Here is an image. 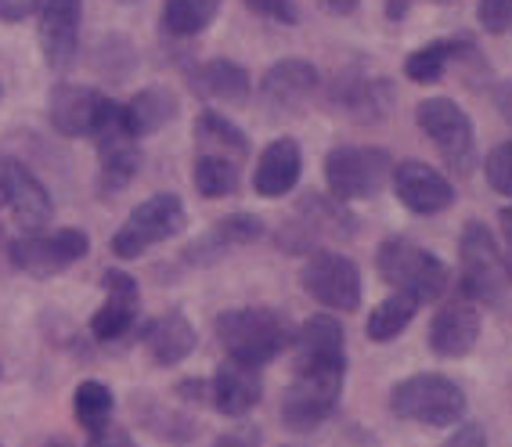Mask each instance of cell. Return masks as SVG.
I'll return each instance as SVG.
<instances>
[{"instance_id": "obj_1", "label": "cell", "mask_w": 512, "mask_h": 447, "mask_svg": "<svg viewBox=\"0 0 512 447\" xmlns=\"http://www.w3.org/2000/svg\"><path fill=\"white\" fill-rule=\"evenodd\" d=\"M347 383V357H296L293 379L282 393V426L314 433L336 415Z\"/></svg>"}, {"instance_id": "obj_2", "label": "cell", "mask_w": 512, "mask_h": 447, "mask_svg": "<svg viewBox=\"0 0 512 447\" xmlns=\"http://www.w3.org/2000/svg\"><path fill=\"white\" fill-rule=\"evenodd\" d=\"M213 329H217V343L224 357L249 368L271 365L275 357H282L293 347L296 339L285 314H278L275 307H235V311L217 314Z\"/></svg>"}, {"instance_id": "obj_3", "label": "cell", "mask_w": 512, "mask_h": 447, "mask_svg": "<svg viewBox=\"0 0 512 447\" xmlns=\"http://www.w3.org/2000/svg\"><path fill=\"white\" fill-rule=\"evenodd\" d=\"M509 264L494 242L491 228L480 220H469L458 238V289L469 303L498 307L509 292Z\"/></svg>"}, {"instance_id": "obj_4", "label": "cell", "mask_w": 512, "mask_h": 447, "mask_svg": "<svg viewBox=\"0 0 512 447\" xmlns=\"http://www.w3.org/2000/svg\"><path fill=\"white\" fill-rule=\"evenodd\" d=\"M375 267H379V278L390 289L412 296L419 307L440 300L451 282V271L444 267V260L415 246L412 238H386L375 253Z\"/></svg>"}, {"instance_id": "obj_5", "label": "cell", "mask_w": 512, "mask_h": 447, "mask_svg": "<svg viewBox=\"0 0 512 447\" xmlns=\"http://www.w3.org/2000/svg\"><path fill=\"white\" fill-rule=\"evenodd\" d=\"M466 393L455 379L437 372L408 375L390 390V411L419 426H458L466 419Z\"/></svg>"}, {"instance_id": "obj_6", "label": "cell", "mask_w": 512, "mask_h": 447, "mask_svg": "<svg viewBox=\"0 0 512 447\" xmlns=\"http://www.w3.org/2000/svg\"><path fill=\"white\" fill-rule=\"evenodd\" d=\"M357 231V217L336 195H303L293 206V217L278 231V246L285 253H318V242H347Z\"/></svg>"}, {"instance_id": "obj_7", "label": "cell", "mask_w": 512, "mask_h": 447, "mask_svg": "<svg viewBox=\"0 0 512 447\" xmlns=\"http://www.w3.org/2000/svg\"><path fill=\"white\" fill-rule=\"evenodd\" d=\"M188 228V210H184L181 195L174 192H156L141 206L130 210L123 220V228L112 235V256L116 260H138L159 242H170Z\"/></svg>"}, {"instance_id": "obj_8", "label": "cell", "mask_w": 512, "mask_h": 447, "mask_svg": "<svg viewBox=\"0 0 512 447\" xmlns=\"http://www.w3.org/2000/svg\"><path fill=\"white\" fill-rule=\"evenodd\" d=\"M394 159L375 145H339L325 156V184L339 202L372 199L394 177Z\"/></svg>"}, {"instance_id": "obj_9", "label": "cell", "mask_w": 512, "mask_h": 447, "mask_svg": "<svg viewBox=\"0 0 512 447\" xmlns=\"http://www.w3.org/2000/svg\"><path fill=\"white\" fill-rule=\"evenodd\" d=\"M91 253V235L83 228H58V231H37V235H19L8 242V260L15 271L26 278H55L69 271Z\"/></svg>"}, {"instance_id": "obj_10", "label": "cell", "mask_w": 512, "mask_h": 447, "mask_svg": "<svg viewBox=\"0 0 512 447\" xmlns=\"http://www.w3.org/2000/svg\"><path fill=\"white\" fill-rule=\"evenodd\" d=\"M415 123L433 145H437L440 159L455 170L458 177L473 174L476 166V134L473 119L462 105L451 98H426L415 105Z\"/></svg>"}, {"instance_id": "obj_11", "label": "cell", "mask_w": 512, "mask_h": 447, "mask_svg": "<svg viewBox=\"0 0 512 447\" xmlns=\"http://www.w3.org/2000/svg\"><path fill=\"white\" fill-rule=\"evenodd\" d=\"M0 213H11L22 235L47 231L55 220L51 192L22 159L0 156Z\"/></svg>"}, {"instance_id": "obj_12", "label": "cell", "mask_w": 512, "mask_h": 447, "mask_svg": "<svg viewBox=\"0 0 512 447\" xmlns=\"http://www.w3.org/2000/svg\"><path fill=\"white\" fill-rule=\"evenodd\" d=\"M119 112V101H112L109 94L83 87V83H58L51 98H47V116L51 127L62 137H94L109 127L112 116Z\"/></svg>"}, {"instance_id": "obj_13", "label": "cell", "mask_w": 512, "mask_h": 447, "mask_svg": "<svg viewBox=\"0 0 512 447\" xmlns=\"http://www.w3.org/2000/svg\"><path fill=\"white\" fill-rule=\"evenodd\" d=\"M300 285L314 303L329 307V311L350 314L361 307V271L350 256L332 253V249H318L307 256Z\"/></svg>"}, {"instance_id": "obj_14", "label": "cell", "mask_w": 512, "mask_h": 447, "mask_svg": "<svg viewBox=\"0 0 512 447\" xmlns=\"http://www.w3.org/2000/svg\"><path fill=\"white\" fill-rule=\"evenodd\" d=\"M98 145V192L101 195H119L127 192L130 181L141 174V145L138 137L127 127V109L119 105L112 123L94 137Z\"/></svg>"}, {"instance_id": "obj_15", "label": "cell", "mask_w": 512, "mask_h": 447, "mask_svg": "<svg viewBox=\"0 0 512 447\" xmlns=\"http://www.w3.org/2000/svg\"><path fill=\"white\" fill-rule=\"evenodd\" d=\"M101 289H105V303L91 318V336L98 343H119L127 339L138 325V311H141V285L134 274L109 267L101 274Z\"/></svg>"}, {"instance_id": "obj_16", "label": "cell", "mask_w": 512, "mask_h": 447, "mask_svg": "<svg viewBox=\"0 0 512 447\" xmlns=\"http://www.w3.org/2000/svg\"><path fill=\"white\" fill-rule=\"evenodd\" d=\"M390 184H394V195L404 210L419 213V217H433V213L455 206V184L422 159H401L394 166Z\"/></svg>"}, {"instance_id": "obj_17", "label": "cell", "mask_w": 512, "mask_h": 447, "mask_svg": "<svg viewBox=\"0 0 512 447\" xmlns=\"http://www.w3.org/2000/svg\"><path fill=\"white\" fill-rule=\"evenodd\" d=\"M83 0H44L40 4V51L47 69L69 73L80 55Z\"/></svg>"}, {"instance_id": "obj_18", "label": "cell", "mask_w": 512, "mask_h": 447, "mask_svg": "<svg viewBox=\"0 0 512 447\" xmlns=\"http://www.w3.org/2000/svg\"><path fill=\"white\" fill-rule=\"evenodd\" d=\"M318 91V69L307 58H282L260 80V101L271 116H296Z\"/></svg>"}, {"instance_id": "obj_19", "label": "cell", "mask_w": 512, "mask_h": 447, "mask_svg": "<svg viewBox=\"0 0 512 447\" xmlns=\"http://www.w3.org/2000/svg\"><path fill=\"white\" fill-rule=\"evenodd\" d=\"M394 105V91L383 76H365V73H343L332 80L329 91V109L343 112L354 123H375L383 119Z\"/></svg>"}, {"instance_id": "obj_20", "label": "cell", "mask_w": 512, "mask_h": 447, "mask_svg": "<svg viewBox=\"0 0 512 447\" xmlns=\"http://www.w3.org/2000/svg\"><path fill=\"white\" fill-rule=\"evenodd\" d=\"M264 401V379L260 368L238 365L231 357H224L210 379V404L228 415V419H246L256 404Z\"/></svg>"}, {"instance_id": "obj_21", "label": "cell", "mask_w": 512, "mask_h": 447, "mask_svg": "<svg viewBox=\"0 0 512 447\" xmlns=\"http://www.w3.org/2000/svg\"><path fill=\"white\" fill-rule=\"evenodd\" d=\"M264 235H267L264 217H256V213H228V217L213 220V228L206 235L195 238L192 246H188V253H184V260L195 267L217 264L224 253H231L238 246H253Z\"/></svg>"}, {"instance_id": "obj_22", "label": "cell", "mask_w": 512, "mask_h": 447, "mask_svg": "<svg viewBox=\"0 0 512 447\" xmlns=\"http://www.w3.org/2000/svg\"><path fill=\"white\" fill-rule=\"evenodd\" d=\"M430 350L437 357H448V361H458V357H469L480 339V314H476L473 303L462 296V300L440 307L430 321Z\"/></svg>"}, {"instance_id": "obj_23", "label": "cell", "mask_w": 512, "mask_h": 447, "mask_svg": "<svg viewBox=\"0 0 512 447\" xmlns=\"http://www.w3.org/2000/svg\"><path fill=\"white\" fill-rule=\"evenodd\" d=\"M303 174V152L293 137H275L271 145L260 152L253 170V192L260 199H282L300 184Z\"/></svg>"}, {"instance_id": "obj_24", "label": "cell", "mask_w": 512, "mask_h": 447, "mask_svg": "<svg viewBox=\"0 0 512 447\" xmlns=\"http://www.w3.org/2000/svg\"><path fill=\"white\" fill-rule=\"evenodd\" d=\"M141 343H145L148 357H152L159 368H174L192 357L199 336H195V325L184 318L181 311H166L148 321L145 332H141Z\"/></svg>"}, {"instance_id": "obj_25", "label": "cell", "mask_w": 512, "mask_h": 447, "mask_svg": "<svg viewBox=\"0 0 512 447\" xmlns=\"http://www.w3.org/2000/svg\"><path fill=\"white\" fill-rule=\"evenodd\" d=\"M188 83L202 101H220V105H246L249 91H253L249 73L231 58H210V62L195 65Z\"/></svg>"}, {"instance_id": "obj_26", "label": "cell", "mask_w": 512, "mask_h": 447, "mask_svg": "<svg viewBox=\"0 0 512 447\" xmlns=\"http://www.w3.org/2000/svg\"><path fill=\"white\" fill-rule=\"evenodd\" d=\"M123 109H127L130 134L141 141V137L159 134L166 123H174L177 112H181V101H177L174 91H166V87H145V91L134 94Z\"/></svg>"}, {"instance_id": "obj_27", "label": "cell", "mask_w": 512, "mask_h": 447, "mask_svg": "<svg viewBox=\"0 0 512 447\" xmlns=\"http://www.w3.org/2000/svg\"><path fill=\"white\" fill-rule=\"evenodd\" d=\"M195 148L210 152V156H228L235 163H246L249 159V137L242 134L238 123H231L217 109L199 112V119H195Z\"/></svg>"}, {"instance_id": "obj_28", "label": "cell", "mask_w": 512, "mask_h": 447, "mask_svg": "<svg viewBox=\"0 0 512 447\" xmlns=\"http://www.w3.org/2000/svg\"><path fill=\"white\" fill-rule=\"evenodd\" d=\"M469 51H473L469 40H433V44L419 47V51H412V55L404 58V76L412 83L430 87V83L444 80L448 65L455 62L458 55H469Z\"/></svg>"}, {"instance_id": "obj_29", "label": "cell", "mask_w": 512, "mask_h": 447, "mask_svg": "<svg viewBox=\"0 0 512 447\" xmlns=\"http://www.w3.org/2000/svg\"><path fill=\"white\" fill-rule=\"evenodd\" d=\"M192 181L202 199H228V195H238V188H242V163H235L228 156L195 152Z\"/></svg>"}, {"instance_id": "obj_30", "label": "cell", "mask_w": 512, "mask_h": 447, "mask_svg": "<svg viewBox=\"0 0 512 447\" xmlns=\"http://www.w3.org/2000/svg\"><path fill=\"white\" fill-rule=\"evenodd\" d=\"M224 0H163V33L174 40L199 37L217 19Z\"/></svg>"}, {"instance_id": "obj_31", "label": "cell", "mask_w": 512, "mask_h": 447, "mask_svg": "<svg viewBox=\"0 0 512 447\" xmlns=\"http://www.w3.org/2000/svg\"><path fill=\"white\" fill-rule=\"evenodd\" d=\"M415 311H419V303L412 296H404V292H394V296H386L365 321V332L372 343H394L408 325H412Z\"/></svg>"}, {"instance_id": "obj_32", "label": "cell", "mask_w": 512, "mask_h": 447, "mask_svg": "<svg viewBox=\"0 0 512 447\" xmlns=\"http://www.w3.org/2000/svg\"><path fill=\"white\" fill-rule=\"evenodd\" d=\"M112 411H116V393L98 379H83L73 390V415L87 433H98V429L109 426Z\"/></svg>"}, {"instance_id": "obj_33", "label": "cell", "mask_w": 512, "mask_h": 447, "mask_svg": "<svg viewBox=\"0 0 512 447\" xmlns=\"http://www.w3.org/2000/svg\"><path fill=\"white\" fill-rule=\"evenodd\" d=\"M141 411V419H145V429H152L159 440H170V444H184V440L195 437V422L188 415H177V411L163 408L156 401H141L134 404Z\"/></svg>"}, {"instance_id": "obj_34", "label": "cell", "mask_w": 512, "mask_h": 447, "mask_svg": "<svg viewBox=\"0 0 512 447\" xmlns=\"http://www.w3.org/2000/svg\"><path fill=\"white\" fill-rule=\"evenodd\" d=\"M484 174L494 192L512 199V141H502L498 148H491V156L484 159Z\"/></svg>"}, {"instance_id": "obj_35", "label": "cell", "mask_w": 512, "mask_h": 447, "mask_svg": "<svg viewBox=\"0 0 512 447\" xmlns=\"http://www.w3.org/2000/svg\"><path fill=\"white\" fill-rule=\"evenodd\" d=\"M476 19L487 33L494 37H502L512 29V0H480V8H476Z\"/></svg>"}, {"instance_id": "obj_36", "label": "cell", "mask_w": 512, "mask_h": 447, "mask_svg": "<svg viewBox=\"0 0 512 447\" xmlns=\"http://www.w3.org/2000/svg\"><path fill=\"white\" fill-rule=\"evenodd\" d=\"M253 15L260 19H271V22H282V26H296L300 22V8H296V0H242Z\"/></svg>"}, {"instance_id": "obj_37", "label": "cell", "mask_w": 512, "mask_h": 447, "mask_svg": "<svg viewBox=\"0 0 512 447\" xmlns=\"http://www.w3.org/2000/svg\"><path fill=\"white\" fill-rule=\"evenodd\" d=\"M87 447H138V444L130 440L127 429L116 426V422H109V426L98 429V433H87Z\"/></svg>"}, {"instance_id": "obj_38", "label": "cell", "mask_w": 512, "mask_h": 447, "mask_svg": "<svg viewBox=\"0 0 512 447\" xmlns=\"http://www.w3.org/2000/svg\"><path fill=\"white\" fill-rule=\"evenodd\" d=\"M444 447H487V433L480 422H462V426H455V433L444 440Z\"/></svg>"}, {"instance_id": "obj_39", "label": "cell", "mask_w": 512, "mask_h": 447, "mask_svg": "<svg viewBox=\"0 0 512 447\" xmlns=\"http://www.w3.org/2000/svg\"><path fill=\"white\" fill-rule=\"evenodd\" d=\"M44 0H0V22H26L37 15Z\"/></svg>"}, {"instance_id": "obj_40", "label": "cell", "mask_w": 512, "mask_h": 447, "mask_svg": "<svg viewBox=\"0 0 512 447\" xmlns=\"http://www.w3.org/2000/svg\"><path fill=\"white\" fill-rule=\"evenodd\" d=\"M213 447H260V433H256L253 426H238V429H231V433H220V437L213 440Z\"/></svg>"}, {"instance_id": "obj_41", "label": "cell", "mask_w": 512, "mask_h": 447, "mask_svg": "<svg viewBox=\"0 0 512 447\" xmlns=\"http://www.w3.org/2000/svg\"><path fill=\"white\" fill-rule=\"evenodd\" d=\"M174 393L181 397V401L206 404V401H210V383H206V379H184V383H177Z\"/></svg>"}, {"instance_id": "obj_42", "label": "cell", "mask_w": 512, "mask_h": 447, "mask_svg": "<svg viewBox=\"0 0 512 447\" xmlns=\"http://www.w3.org/2000/svg\"><path fill=\"white\" fill-rule=\"evenodd\" d=\"M318 4H321V11L347 19V15H354V11H357V4H361V0H318Z\"/></svg>"}, {"instance_id": "obj_43", "label": "cell", "mask_w": 512, "mask_h": 447, "mask_svg": "<svg viewBox=\"0 0 512 447\" xmlns=\"http://www.w3.org/2000/svg\"><path fill=\"white\" fill-rule=\"evenodd\" d=\"M502 235H505V264H509V278H512V206L502 210Z\"/></svg>"}, {"instance_id": "obj_44", "label": "cell", "mask_w": 512, "mask_h": 447, "mask_svg": "<svg viewBox=\"0 0 512 447\" xmlns=\"http://www.w3.org/2000/svg\"><path fill=\"white\" fill-rule=\"evenodd\" d=\"M494 101H498V112H502V116L512 123V80L502 83V87L494 91Z\"/></svg>"}, {"instance_id": "obj_45", "label": "cell", "mask_w": 512, "mask_h": 447, "mask_svg": "<svg viewBox=\"0 0 512 447\" xmlns=\"http://www.w3.org/2000/svg\"><path fill=\"white\" fill-rule=\"evenodd\" d=\"M408 8H412V0H386V19L401 22L408 15Z\"/></svg>"}, {"instance_id": "obj_46", "label": "cell", "mask_w": 512, "mask_h": 447, "mask_svg": "<svg viewBox=\"0 0 512 447\" xmlns=\"http://www.w3.org/2000/svg\"><path fill=\"white\" fill-rule=\"evenodd\" d=\"M44 447H73V444H69V440H47Z\"/></svg>"}, {"instance_id": "obj_47", "label": "cell", "mask_w": 512, "mask_h": 447, "mask_svg": "<svg viewBox=\"0 0 512 447\" xmlns=\"http://www.w3.org/2000/svg\"><path fill=\"white\" fill-rule=\"evenodd\" d=\"M437 4H455V0H437Z\"/></svg>"}, {"instance_id": "obj_48", "label": "cell", "mask_w": 512, "mask_h": 447, "mask_svg": "<svg viewBox=\"0 0 512 447\" xmlns=\"http://www.w3.org/2000/svg\"><path fill=\"white\" fill-rule=\"evenodd\" d=\"M127 4H138V0H127Z\"/></svg>"}, {"instance_id": "obj_49", "label": "cell", "mask_w": 512, "mask_h": 447, "mask_svg": "<svg viewBox=\"0 0 512 447\" xmlns=\"http://www.w3.org/2000/svg\"><path fill=\"white\" fill-rule=\"evenodd\" d=\"M0 94H4V87H0Z\"/></svg>"}]
</instances>
